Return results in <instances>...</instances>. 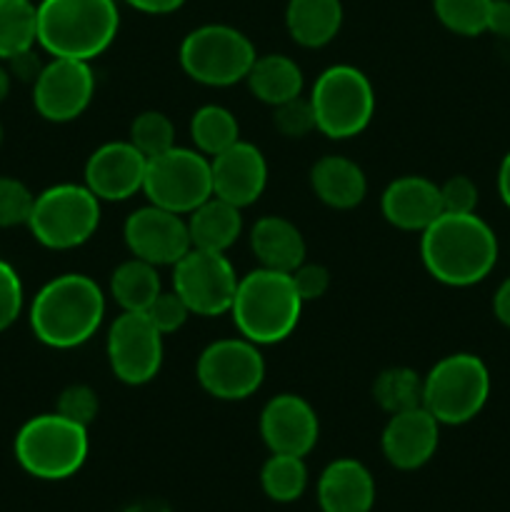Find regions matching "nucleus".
<instances>
[{
    "label": "nucleus",
    "instance_id": "obj_1",
    "mask_svg": "<svg viewBox=\"0 0 510 512\" xmlns=\"http://www.w3.org/2000/svg\"><path fill=\"white\" fill-rule=\"evenodd\" d=\"M420 260L440 285L470 288L493 273L498 238L478 213H440L420 233Z\"/></svg>",
    "mask_w": 510,
    "mask_h": 512
},
{
    "label": "nucleus",
    "instance_id": "obj_2",
    "mask_svg": "<svg viewBox=\"0 0 510 512\" xmlns=\"http://www.w3.org/2000/svg\"><path fill=\"white\" fill-rule=\"evenodd\" d=\"M105 318L103 288L83 273H63L48 280L30 303V330L53 350H73L88 343Z\"/></svg>",
    "mask_w": 510,
    "mask_h": 512
},
{
    "label": "nucleus",
    "instance_id": "obj_3",
    "mask_svg": "<svg viewBox=\"0 0 510 512\" xmlns=\"http://www.w3.org/2000/svg\"><path fill=\"white\" fill-rule=\"evenodd\" d=\"M118 0H40L38 45L50 58L93 63L115 43Z\"/></svg>",
    "mask_w": 510,
    "mask_h": 512
},
{
    "label": "nucleus",
    "instance_id": "obj_4",
    "mask_svg": "<svg viewBox=\"0 0 510 512\" xmlns=\"http://www.w3.org/2000/svg\"><path fill=\"white\" fill-rule=\"evenodd\" d=\"M303 305L293 275L258 265L248 275H240L230 318L238 335L263 348L283 343L295 333Z\"/></svg>",
    "mask_w": 510,
    "mask_h": 512
},
{
    "label": "nucleus",
    "instance_id": "obj_5",
    "mask_svg": "<svg viewBox=\"0 0 510 512\" xmlns=\"http://www.w3.org/2000/svg\"><path fill=\"white\" fill-rule=\"evenodd\" d=\"M88 428L58 413H43L20 425L13 453L20 468L38 480H68L88 460Z\"/></svg>",
    "mask_w": 510,
    "mask_h": 512
},
{
    "label": "nucleus",
    "instance_id": "obj_6",
    "mask_svg": "<svg viewBox=\"0 0 510 512\" xmlns=\"http://www.w3.org/2000/svg\"><path fill=\"white\" fill-rule=\"evenodd\" d=\"M318 133L330 140H350L368 130L375 115V88L355 65H330L310 88Z\"/></svg>",
    "mask_w": 510,
    "mask_h": 512
},
{
    "label": "nucleus",
    "instance_id": "obj_7",
    "mask_svg": "<svg viewBox=\"0 0 510 512\" xmlns=\"http://www.w3.org/2000/svg\"><path fill=\"white\" fill-rule=\"evenodd\" d=\"M255 45L243 30L225 23H208L190 30L178 50L183 73L208 88H230L245 83L253 68Z\"/></svg>",
    "mask_w": 510,
    "mask_h": 512
},
{
    "label": "nucleus",
    "instance_id": "obj_8",
    "mask_svg": "<svg viewBox=\"0 0 510 512\" xmlns=\"http://www.w3.org/2000/svg\"><path fill=\"white\" fill-rule=\"evenodd\" d=\"M488 398L490 370L473 353L445 355L423 375V408L440 425L470 423Z\"/></svg>",
    "mask_w": 510,
    "mask_h": 512
},
{
    "label": "nucleus",
    "instance_id": "obj_9",
    "mask_svg": "<svg viewBox=\"0 0 510 512\" xmlns=\"http://www.w3.org/2000/svg\"><path fill=\"white\" fill-rule=\"evenodd\" d=\"M98 228L100 200L85 188V183H58L35 195L28 230L43 248H80L98 233Z\"/></svg>",
    "mask_w": 510,
    "mask_h": 512
},
{
    "label": "nucleus",
    "instance_id": "obj_10",
    "mask_svg": "<svg viewBox=\"0 0 510 512\" xmlns=\"http://www.w3.org/2000/svg\"><path fill=\"white\" fill-rule=\"evenodd\" d=\"M143 193L148 203L170 213L188 215L213 195L210 158L195 148L173 145L165 153L148 158Z\"/></svg>",
    "mask_w": 510,
    "mask_h": 512
},
{
    "label": "nucleus",
    "instance_id": "obj_11",
    "mask_svg": "<svg viewBox=\"0 0 510 512\" xmlns=\"http://www.w3.org/2000/svg\"><path fill=\"white\" fill-rule=\"evenodd\" d=\"M200 388L215 400L240 403L260 390L265 380V358L260 345L248 338H223L205 345L195 363Z\"/></svg>",
    "mask_w": 510,
    "mask_h": 512
},
{
    "label": "nucleus",
    "instance_id": "obj_12",
    "mask_svg": "<svg viewBox=\"0 0 510 512\" xmlns=\"http://www.w3.org/2000/svg\"><path fill=\"white\" fill-rule=\"evenodd\" d=\"M240 275L225 253L190 248L173 265V290L185 300L190 313L218 318L230 313Z\"/></svg>",
    "mask_w": 510,
    "mask_h": 512
},
{
    "label": "nucleus",
    "instance_id": "obj_13",
    "mask_svg": "<svg viewBox=\"0 0 510 512\" xmlns=\"http://www.w3.org/2000/svg\"><path fill=\"white\" fill-rule=\"evenodd\" d=\"M163 338L145 313L120 310L105 338V355L115 378L130 388L158 378L163 368Z\"/></svg>",
    "mask_w": 510,
    "mask_h": 512
},
{
    "label": "nucleus",
    "instance_id": "obj_14",
    "mask_svg": "<svg viewBox=\"0 0 510 512\" xmlns=\"http://www.w3.org/2000/svg\"><path fill=\"white\" fill-rule=\"evenodd\" d=\"M93 98L95 75L85 60L50 58L33 80V105L48 123H73Z\"/></svg>",
    "mask_w": 510,
    "mask_h": 512
},
{
    "label": "nucleus",
    "instance_id": "obj_15",
    "mask_svg": "<svg viewBox=\"0 0 510 512\" xmlns=\"http://www.w3.org/2000/svg\"><path fill=\"white\" fill-rule=\"evenodd\" d=\"M123 240L133 258L145 260L155 268H173L193 245H190L185 215L170 213L148 203L133 210L123 225Z\"/></svg>",
    "mask_w": 510,
    "mask_h": 512
},
{
    "label": "nucleus",
    "instance_id": "obj_16",
    "mask_svg": "<svg viewBox=\"0 0 510 512\" xmlns=\"http://www.w3.org/2000/svg\"><path fill=\"white\" fill-rule=\"evenodd\" d=\"M148 158L130 140L103 143L85 160L83 183L100 203H123L143 193Z\"/></svg>",
    "mask_w": 510,
    "mask_h": 512
},
{
    "label": "nucleus",
    "instance_id": "obj_17",
    "mask_svg": "<svg viewBox=\"0 0 510 512\" xmlns=\"http://www.w3.org/2000/svg\"><path fill=\"white\" fill-rule=\"evenodd\" d=\"M260 438L270 453L305 458L318 445L320 420L313 405L295 393H280L260 410Z\"/></svg>",
    "mask_w": 510,
    "mask_h": 512
},
{
    "label": "nucleus",
    "instance_id": "obj_18",
    "mask_svg": "<svg viewBox=\"0 0 510 512\" xmlns=\"http://www.w3.org/2000/svg\"><path fill=\"white\" fill-rule=\"evenodd\" d=\"M213 195L228 200L235 208H248L258 203L268 188V160L258 145L238 140L228 150L210 158Z\"/></svg>",
    "mask_w": 510,
    "mask_h": 512
},
{
    "label": "nucleus",
    "instance_id": "obj_19",
    "mask_svg": "<svg viewBox=\"0 0 510 512\" xmlns=\"http://www.w3.org/2000/svg\"><path fill=\"white\" fill-rule=\"evenodd\" d=\"M440 443V423L420 405L390 415L380 435V450L395 470H418L433 460Z\"/></svg>",
    "mask_w": 510,
    "mask_h": 512
},
{
    "label": "nucleus",
    "instance_id": "obj_20",
    "mask_svg": "<svg viewBox=\"0 0 510 512\" xmlns=\"http://www.w3.org/2000/svg\"><path fill=\"white\" fill-rule=\"evenodd\" d=\"M380 213L393 228L423 233L440 213V185L425 175H403L388 183L380 195Z\"/></svg>",
    "mask_w": 510,
    "mask_h": 512
},
{
    "label": "nucleus",
    "instance_id": "obj_21",
    "mask_svg": "<svg viewBox=\"0 0 510 512\" xmlns=\"http://www.w3.org/2000/svg\"><path fill=\"white\" fill-rule=\"evenodd\" d=\"M323 512H370L375 505L373 473L355 458H338L318 478Z\"/></svg>",
    "mask_w": 510,
    "mask_h": 512
},
{
    "label": "nucleus",
    "instance_id": "obj_22",
    "mask_svg": "<svg viewBox=\"0 0 510 512\" xmlns=\"http://www.w3.org/2000/svg\"><path fill=\"white\" fill-rule=\"evenodd\" d=\"M248 240L260 268L293 273L298 265L305 263V255H308V245L300 228L283 215H263L255 220Z\"/></svg>",
    "mask_w": 510,
    "mask_h": 512
},
{
    "label": "nucleus",
    "instance_id": "obj_23",
    "mask_svg": "<svg viewBox=\"0 0 510 512\" xmlns=\"http://www.w3.org/2000/svg\"><path fill=\"white\" fill-rule=\"evenodd\" d=\"M315 198L333 210H353L368 195V178L355 160L345 155H323L310 168Z\"/></svg>",
    "mask_w": 510,
    "mask_h": 512
},
{
    "label": "nucleus",
    "instance_id": "obj_24",
    "mask_svg": "<svg viewBox=\"0 0 510 512\" xmlns=\"http://www.w3.org/2000/svg\"><path fill=\"white\" fill-rule=\"evenodd\" d=\"M343 3L340 0H288L285 28L300 48L318 50L338 38L343 28Z\"/></svg>",
    "mask_w": 510,
    "mask_h": 512
},
{
    "label": "nucleus",
    "instance_id": "obj_25",
    "mask_svg": "<svg viewBox=\"0 0 510 512\" xmlns=\"http://www.w3.org/2000/svg\"><path fill=\"white\" fill-rule=\"evenodd\" d=\"M185 220H188L190 245L198 250L228 253L243 235V210L215 195L185 215Z\"/></svg>",
    "mask_w": 510,
    "mask_h": 512
},
{
    "label": "nucleus",
    "instance_id": "obj_26",
    "mask_svg": "<svg viewBox=\"0 0 510 512\" xmlns=\"http://www.w3.org/2000/svg\"><path fill=\"white\" fill-rule=\"evenodd\" d=\"M245 85L260 103L275 108L285 100L303 95L305 78L303 70L293 58L283 53H268L255 58L253 68L245 78Z\"/></svg>",
    "mask_w": 510,
    "mask_h": 512
},
{
    "label": "nucleus",
    "instance_id": "obj_27",
    "mask_svg": "<svg viewBox=\"0 0 510 512\" xmlns=\"http://www.w3.org/2000/svg\"><path fill=\"white\" fill-rule=\"evenodd\" d=\"M160 290L163 285H160L158 268L140 258L123 260L110 273V295L125 313H145Z\"/></svg>",
    "mask_w": 510,
    "mask_h": 512
},
{
    "label": "nucleus",
    "instance_id": "obj_28",
    "mask_svg": "<svg viewBox=\"0 0 510 512\" xmlns=\"http://www.w3.org/2000/svg\"><path fill=\"white\" fill-rule=\"evenodd\" d=\"M38 45V5L33 0H0V60Z\"/></svg>",
    "mask_w": 510,
    "mask_h": 512
},
{
    "label": "nucleus",
    "instance_id": "obj_29",
    "mask_svg": "<svg viewBox=\"0 0 510 512\" xmlns=\"http://www.w3.org/2000/svg\"><path fill=\"white\" fill-rule=\"evenodd\" d=\"M190 140L195 150L215 158L240 140L238 118L223 105H203L190 118Z\"/></svg>",
    "mask_w": 510,
    "mask_h": 512
},
{
    "label": "nucleus",
    "instance_id": "obj_30",
    "mask_svg": "<svg viewBox=\"0 0 510 512\" xmlns=\"http://www.w3.org/2000/svg\"><path fill=\"white\" fill-rule=\"evenodd\" d=\"M373 400L388 415L420 408L423 405V375L405 365L385 368L373 383Z\"/></svg>",
    "mask_w": 510,
    "mask_h": 512
},
{
    "label": "nucleus",
    "instance_id": "obj_31",
    "mask_svg": "<svg viewBox=\"0 0 510 512\" xmlns=\"http://www.w3.org/2000/svg\"><path fill=\"white\" fill-rule=\"evenodd\" d=\"M260 488L273 503H295L308 488V468L305 458L298 455L270 453L260 470Z\"/></svg>",
    "mask_w": 510,
    "mask_h": 512
},
{
    "label": "nucleus",
    "instance_id": "obj_32",
    "mask_svg": "<svg viewBox=\"0 0 510 512\" xmlns=\"http://www.w3.org/2000/svg\"><path fill=\"white\" fill-rule=\"evenodd\" d=\"M495 0H433V13L445 30L475 38L490 30Z\"/></svg>",
    "mask_w": 510,
    "mask_h": 512
},
{
    "label": "nucleus",
    "instance_id": "obj_33",
    "mask_svg": "<svg viewBox=\"0 0 510 512\" xmlns=\"http://www.w3.org/2000/svg\"><path fill=\"white\" fill-rule=\"evenodd\" d=\"M128 140L145 155V158H153V155L165 153L175 145V125L160 110H145V113L135 115V120L130 123Z\"/></svg>",
    "mask_w": 510,
    "mask_h": 512
},
{
    "label": "nucleus",
    "instance_id": "obj_34",
    "mask_svg": "<svg viewBox=\"0 0 510 512\" xmlns=\"http://www.w3.org/2000/svg\"><path fill=\"white\" fill-rule=\"evenodd\" d=\"M273 125L283 138L300 140L305 135L315 133L318 125H315V110L310 98L298 95V98H290L285 103L275 105L273 108Z\"/></svg>",
    "mask_w": 510,
    "mask_h": 512
},
{
    "label": "nucleus",
    "instance_id": "obj_35",
    "mask_svg": "<svg viewBox=\"0 0 510 512\" xmlns=\"http://www.w3.org/2000/svg\"><path fill=\"white\" fill-rule=\"evenodd\" d=\"M35 195L28 185L10 175H0V228L28 225Z\"/></svg>",
    "mask_w": 510,
    "mask_h": 512
},
{
    "label": "nucleus",
    "instance_id": "obj_36",
    "mask_svg": "<svg viewBox=\"0 0 510 512\" xmlns=\"http://www.w3.org/2000/svg\"><path fill=\"white\" fill-rule=\"evenodd\" d=\"M55 413L83 425V428H90L100 413V398L90 385L73 383L68 388H63V393L58 395Z\"/></svg>",
    "mask_w": 510,
    "mask_h": 512
},
{
    "label": "nucleus",
    "instance_id": "obj_37",
    "mask_svg": "<svg viewBox=\"0 0 510 512\" xmlns=\"http://www.w3.org/2000/svg\"><path fill=\"white\" fill-rule=\"evenodd\" d=\"M145 315H148L150 323H153L160 333L170 335V333H178V330L188 323V318L193 313H190L185 300L180 298L175 290H160V295L148 305Z\"/></svg>",
    "mask_w": 510,
    "mask_h": 512
},
{
    "label": "nucleus",
    "instance_id": "obj_38",
    "mask_svg": "<svg viewBox=\"0 0 510 512\" xmlns=\"http://www.w3.org/2000/svg\"><path fill=\"white\" fill-rule=\"evenodd\" d=\"M25 290L18 270L10 263L0 260V333L15 325V320L23 313Z\"/></svg>",
    "mask_w": 510,
    "mask_h": 512
},
{
    "label": "nucleus",
    "instance_id": "obj_39",
    "mask_svg": "<svg viewBox=\"0 0 510 512\" xmlns=\"http://www.w3.org/2000/svg\"><path fill=\"white\" fill-rule=\"evenodd\" d=\"M478 185L468 175H450L445 183H440V203L443 213H475L478 208Z\"/></svg>",
    "mask_w": 510,
    "mask_h": 512
},
{
    "label": "nucleus",
    "instance_id": "obj_40",
    "mask_svg": "<svg viewBox=\"0 0 510 512\" xmlns=\"http://www.w3.org/2000/svg\"><path fill=\"white\" fill-rule=\"evenodd\" d=\"M293 283L298 295L303 298V303H313V300H320L330 290V270L320 263H308L305 260L303 265L293 270Z\"/></svg>",
    "mask_w": 510,
    "mask_h": 512
},
{
    "label": "nucleus",
    "instance_id": "obj_41",
    "mask_svg": "<svg viewBox=\"0 0 510 512\" xmlns=\"http://www.w3.org/2000/svg\"><path fill=\"white\" fill-rule=\"evenodd\" d=\"M5 65H8L10 75H15L18 80H30V83L38 78L40 68H43V63L35 58L33 50H28V53H20V55H15V58L5 60Z\"/></svg>",
    "mask_w": 510,
    "mask_h": 512
},
{
    "label": "nucleus",
    "instance_id": "obj_42",
    "mask_svg": "<svg viewBox=\"0 0 510 512\" xmlns=\"http://www.w3.org/2000/svg\"><path fill=\"white\" fill-rule=\"evenodd\" d=\"M123 3L145 15H168L183 8L185 0H123Z\"/></svg>",
    "mask_w": 510,
    "mask_h": 512
},
{
    "label": "nucleus",
    "instance_id": "obj_43",
    "mask_svg": "<svg viewBox=\"0 0 510 512\" xmlns=\"http://www.w3.org/2000/svg\"><path fill=\"white\" fill-rule=\"evenodd\" d=\"M493 315L500 325L510 328V278H505L498 285L493 295Z\"/></svg>",
    "mask_w": 510,
    "mask_h": 512
},
{
    "label": "nucleus",
    "instance_id": "obj_44",
    "mask_svg": "<svg viewBox=\"0 0 510 512\" xmlns=\"http://www.w3.org/2000/svg\"><path fill=\"white\" fill-rule=\"evenodd\" d=\"M490 30H495V33H510V3L495 0L493 15H490Z\"/></svg>",
    "mask_w": 510,
    "mask_h": 512
},
{
    "label": "nucleus",
    "instance_id": "obj_45",
    "mask_svg": "<svg viewBox=\"0 0 510 512\" xmlns=\"http://www.w3.org/2000/svg\"><path fill=\"white\" fill-rule=\"evenodd\" d=\"M498 195L505 203V208L510 210V150L505 153V158L500 160L498 168Z\"/></svg>",
    "mask_w": 510,
    "mask_h": 512
},
{
    "label": "nucleus",
    "instance_id": "obj_46",
    "mask_svg": "<svg viewBox=\"0 0 510 512\" xmlns=\"http://www.w3.org/2000/svg\"><path fill=\"white\" fill-rule=\"evenodd\" d=\"M10 83H13V75H10L8 65L0 63V103H3V100L8 98V93H10Z\"/></svg>",
    "mask_w": 510,
    "mask_h": 512
},
{
    "label": "nucleus",
    "instance_id": "obj_47",
    "mask_svg": "<svg viewBox=\"0 0 510 512\" xmlns=\"http://www.w3.org/2000/svg\"><path fill=\"white\" fill-rule=\"evenodd\" d=\"M0 143H3V125H0Z\"/></svg>",
    "mask_w": 510,
    "mask_h": 512
}]
</instances>
